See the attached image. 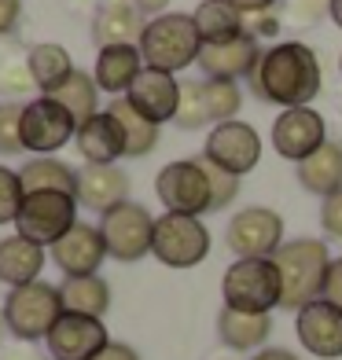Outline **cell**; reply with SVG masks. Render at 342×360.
<instances>
[{"label": "cell", "instance_id": "6da1fadb", "mask_svg": "<svg viewBox=\"0 0 342 360\" xmlns=\"http://www.w3.org/2000/svg\"><path fill=\"white\" fill-rule=\"evenodd\" d=\"M247 85L254 92V100L272 103L280 110L309 107L324 85L320 59L302 41H280V44L265 48V56L254 67V74L247 77Z\"/></svg>", "mask_w": 342, "mask_h": 360}, {"label": "cell", "instance_id": "7a4b0ae2", "mask_svg": "<svg viewBox=\"0 0 342 360\" xmlns=\"http://www.w3.org/2000/svg\"><path fill=\"white\" fill-rule=\"evenodd\" d=\"M276 269H280V280H284V302L280 309H291L298 313L309 302L320 298L324 290V276H328L331 265V250L324 239H287L280 250H276Z\"/></svg>", "mask_w": 342, "mask_h": 360}, {"label": "cell", "instance_id": "3957f363", "mask_svg": "<svg viewBox=\"0 0 342 360\" xmlns=\"http://www.w3.org/2000/svg\"><path fill=\"white\" fill-rule=\"evenodd\" d=\"M199 52H203V37L195 30V19L184 11H166L158 19H148V26H144V37H140L144 67L181 74L184 67L199 63Z\"/></svg>", "mask_w": 342, "mask_h": 360}, {"label": "cell", "instance_id": "277c9868", "mask_svg": "<svg viewBox=\"0 0 342 360\" xmlns=\"http://www.w3.org/2000/svg\"><path fill=\"white\" fill-rule=\"evenodd\" d=\"M221 298L239 313H269L284 302V280L272 257H236L221 276Z\"/></svg>", "mask_w": 342, "mask_h": 360}, {"label": "cell", "instance_id": "5b68a950", "mask_svg": "<svg viewBox=\"0 0 342 360\" xmlns=\"http://www.w3.org/2000/svg\"><path fill=\"white\" fill-rule=\"evenodd\" d=\"M59 316H63L59 287L44 283V280L11 287L4 294V323H8L11 338H19V342H44Z\"/></svg>", "mask_w": 342, "mask_h": 360}, {"label": "cell", "instance_id": "8992f818", "mask_svg": "<svg viewBox=\"0 0 342 360\" xmlns=\"http://www.w3.org/2000/svg\"><path fill=\"white\" fill-rule=\"evenodd\" d=\"M77 224V199L63 191H30L23 199L15 232L37 247L52 250L56 243Z\"/></svg>", "mask_w": 342, "mask_h": 360}, {"label": "cell", "instance_id": "52a82bcc", "mask_svg": "<svg viewBox=\"0 0 342 360\" xmlns=\"http://www.w3.org/2000/svg\"><path fill=\"white\" fill-rule=\"evenodd\" d=\"M100 236L107 243V257L122 261V265H133V261L151 254L155 217H151L148 206L129 199V202L107 210V214L100 217Z\"/></svg>", "mask_w": 342, "mask_h": 360}, {"label": "cell", "instance_id": "ba28073f", "mask_svg": "<svg viewBox=\"0 0 342 360\" xmlns=\"http://www.w3.org/2000/svg\"><path fill=\"white\" fill-rule=\"evenodd\" d=\"M155 195L166 206V214H184V217H203L210 214V180L199 158H177L162 166L155 176Z\"/></svg>", "mask_w": 342, "mask_h": 360}, {"label": "cell", "instance_id": "9c48e42d", "mask_svg": "<svg viewBox=\"0 0 342 360\" xmlns=\"http://www.w3.org/2000/svg\"><path fill=\"white\" fill-rule=\"evenodd\" d=\"M151 254L166 269H195L210 254V232L199 217L184 214H162L155 217V243Z\"/></svg>", "mask_w": 342, "mask_h": 360}, {"label": "cell", "instance_id": "30bf717a", "mask_svg": "<svg viewBox=\"0 0 342 360\" xmlns=\"http://www.w3.org/2000/svg\"><path fill=\"white\" fill-rule=\"evenodd\" d=\"M284 243V217L269 206L239 210L224 228V247L236 257H276Z\"/></svg>", "mask_w": 342, "mask_h": 360}, {"label": "cell", "instance_id": "8fae6325", "mask_svg": "<svg viewBox=\"0 0 342 360\" xmlns=\"http://www.w3.org/2000/svg\"><path fill=\"white\" fill-rule=\"evenodd\" d=\"M23 147L34 155H56L59 147H67L77 136V122L70 118V110L56 103L52 96H37L23 107Z\"/></svg>", "mask_w": 342, "mask_h": 360}, {"label": "cell", "instance_id": "7c38bea8", "mask_svg": "<svg viewBox=\"0 0 342 360\" xmlns=\"http://www.w3.org/2000/svg\"><path fill=\"white\" fill-rule=\"evenodd\" d=\"M203 158H210L214 166H221L243 180L262 162V133L251 122H239V118L221 122V125H214V133H206Z\"/></svg>", "mask_w": 342, "mask_h": 360}, {"label": "cell", "instance_id": "4fadbf2b", "mask_svg": "<svg viewBox=\"0 0 342 360\" xmlns=\"http://www.w3.org/2000/svg\"><path fill=\"white\" fill-rule=\"evenodd\" d=\"M328 143V122L324 114L313 110V107H291V110H280L272 122V147L276 155L287 158V162H305L313 151Z\"/></svg>", "mask_w": 342, "mask_h": 360}, {"label": "cell", "instance_id": "5bb4252c", "mask_svg": "<svg viewBox=\"0 0 342 360\" xmlns=\"http://www.w3.org/2000/svg\"><path fill=\"white\" fill-rule=\"evenodd\" d=\"M262 56V41H254L251 34H236L228 41H206L199 52V70L206 74V81H239L254 74Z\"/></svg>", "mask_w": 342, "mask_h": 360}, {"label": "cell", "instance_id": "9a60e30c", "mask_svg": "<svg viewBox=\"0 0 342 360\" xmlns=\"http://www.w3.org/2000/svg\"><path fill=\"white\" fill-rule=\"evenodd\" d=\"M110 342L103 320L96 316H77V313H63L56 327L48 331L44 346L52 360H92Z\"/></svg>", "mask_w": 342, "mask_h": 360}, {"label": "cell", "instance_id": "2e32d148", "mask_svg": "<svg viewBox=\"0 0 342 360\" xmlns=\"http://www.w3.org/2000/svg\"><path fill=\"white\" fill-rule=\"evenodd\" d=\"M295 335L309 356L320 360H338L342 356V309L331 302H309L305 309L295 313Z\"/></svg>", "mask_w": 342, "mask_h": 360}, {"label": "cell", "instance_id": "e0dca14e", "mask_svg": "<svg viewBox=\"0 0 342 360\" xmlns=\"http://www.w3.org/2000/svg\"><path fill=\"white\" fill-rule=\"evenodd\" d=\"M52 261L63 276H100V265L107 261V243L100 236V224L77 221L52 247Z\"/></svg>", "mask_w": 342, "mask_h": 360}, {"label": "cell", "instance_id": "ac0fdd59", "mask_svg": "<svg viewBox=\"0 0 342 360\" xmlns=\"http://www.w3.org/2000/svg\"><path fill=\"white\" fill-rule=\"evenodd\" d=\"M144 118L162 125V122H173L177 118V107H181V81L166 70H151L144 67V74L133 81V89L125 96Z\"/></svg>", "mask_w": 342, "mask_h": 360}, {"label": "cell", "instance_id": "d6986e66", "mask_svg": "<svg viewBox=\"0 0 342 360\" xmlns=\"http://www.w3.org/2000/svg\"><path fill=\"white\" fill-rule=\"evenodd\" d=\"M129 188L133 180L122 166H85L77 169V206L92 210V214H107V210L129 202Z\"/></svg>", "mask_w": 342, "mask_h": 360}, {"label": "cell", "instance_id": "ffe728a7", "mask_svg": "<svg viewBox=\"0 0 342 360\" xmlns=\"http://www.w3.org/2000/svg\"><path fill=\"white\" fill-rule=\"evenodd\" d=\"M148 19L133 8V0H103L92 15V44L96 48H118V44H137L144 37Z\"/></svg>", "mask_w": 342, "mask_h": 360}, {"label": "cell", "instance_id": "44dd1931", "mask_svg": "<svg viewBox=\"0 0 342 360\" xmlns=\"http://www.w3.org/2000/svg\"><path fill=\"white\" fill-rule=\"evenodd\" d=\"M74 143L77 155L85 158V166H114L118 158H125V136L110 110H100L96 118L81 122Z\"/></svg>", "mask_w": 342, "mask_h": 360}, {"label": "cell", "instance_id": "7402d4cb", "mask_svg": "<svg viewBox=\"0 0 342 360\" xmlns=\"http://www.w3.org/2000/svg\"><path fill=\"white\" fill-rule=\"evenodd\" d=\"M144 74V56L137 44H118V48H100V56H96V85H100V92L107 96H129V89H133V81Z\"/></svg>", "mask_w": 342, "mask_h": 360}, {"label": "cell", "instance_id": "603a6c76", "mask_svg": "<svg viewBox=\"0 0 342 360\" xmlns=\"http://www.w3.org/2000/svg\"><path fill=\"white\" fill-rule=\"evenodd\" d=\"M217 338L236 353H258L272 338V316L269 313H239V309H221L217 313Z\"/></svg>", "mask_w": 342, "mask_h": 360}, {"label": "cell", "instance_id": "cb8c5ba5", "mask_svg": "<svg viewBox=\"0 0 342 360\" xmlns=\"http://www.w3.org/2000/svg\"><path fill=\"white\" fill-rule=\"evenodd\" d=\"M44 247L23 239L19 232L0 239V283L11 287H26V283H37L41 280V269H44Z\"/></svg>", "mask_w": 342, "mask_h": 360}, {"label": "cell", "instance_id": "d4e9b609", "mask_svg": "<svg viewBox=\"0 0 342 360\" xmlns=\"http://www.w3.org/2000/svg\"><path fill=\"white\" fill-rule=\"evenodd\" d=\"M295 176H298L302 191L317 195V199H328V195L342 191V143L328 140L320 151H313L305 162H298Z\"/></svg>", "mask_w": 342, "mask_h": 360}, {"label": "cell", "instance_id": "484cf974", "mask_svg": "<svg viewBox=\"0 0 342 360\" xmlns=\"http://www.w3.org/2000/svg\"><path fill=\"white\" fill-rule=\"evenodd\" d=\"M26 67H30V74H34V85H37L41 96H56L74 77V70H77L70 52L63 44H56V41H41V44L30 48V52H26Z\"/></svg>", "mask_w": 342, "mask_h": 360}, {"label": "cell", "instance_id": "4316f807", "mask_svg": "<svg viewBox=\"0 0 342 360\" xmlns=\"http://www.w3.org/2000/svg\"><path fill=\"white\" fill-rule=\"evenodd\" d=\"M59 298H63V313L103 320L110 309V283L103 276H67L59 283Z\"/></svg>", "mask_w": 342, "mask_h": 360}, {"label": "cell", "instance_id": "83f0119b", "mask_svg": "<svg viewBox=\"0 0 342 360\" xmlns=\"http://www.w3.org/2000/svg\"><path fill=\"white\" fill-rule=\"evenodd\" d=\"M19 180H23L26 195L30 191H63V195H74L77 199V169H70L56 155H34L30 162H23Z\"/></svg>", "mask_w": 342, "mask_h": 360}, {"label": "cell", "instance_id": "f1b7e54d", "mask_svg": "<svg viewBox=\"0 0 342 360\" xmlns=\"http://www.w3.org/2000/svg\"><path fill=\"white\" fill-rule=\"evenodd\" d=\"M107 110L118 118L122 125V136H125V158H148L155 147H158V125L148 122L144 114L125 100V96H118V100H110Z\"/></svg>", "mask_w": 342, "mask_h": 360}, {"label": "cell", "instance_id": "f546056e", "mask_svg": "<svg viewBox=\"0 0 342 360\" xmlns=\"http://www.w3.org/2000/svg\"><path fill=\"white\" fill-rule=\"evenodd\" d=\"M191 19H195V30H199L203 44L206 41H228V37L243 34V11L232 0H203L191 11Z\"/></svg>", "mask_w": 342, "mask_h": 360}, {"label": "cell", "instance_id": "4dcf8cb0", "mask_svg": "<svg viewBox=\"0 0 342 360\" xmlns=\"http://www.w3.org/2000/svg\"><path fill=\"white\" fill-rule=\"evenodd\" d=\"M52 100L67 107L70 118L81 125V122H89V118H96V114H100V85H96L92 74L74 70V77L52 96Z\"/></svg>", "mask_w": 342, "mask_h": 360}, {"label": "cell", "instance_id": "1f68e13d", "mask_svg": "<svg viewBox=\"0 0 342 360\" xmlns=\"http://www.w3.org/2000/svg\"><path fill=\"white\" fill-rule=\"evenodd\" d=\"M210 107H206V85L203 81H181V107H177V118L173 125L177 129H203L210 125Z\"/></svg>", "mask_w": 342, "mask_h": 360}, {"label": "cell", "instance_id": "d6a6232c", "mask_svg": "<svg viewBox=\"0 0 342 360\" xmlns=\"http://www.w3.org/2000/svg\"><path fill=\"white\" fill-rule=\"evenodd\" d=\"M206 107H210V118H214V125L221 122H236V114L243 107V89L239 81H206Z\"/></svg>", "mask_w": 342, "mask_h": 360}, {"label": "cell", "instance_id": "836d02e7", "mask_svg": "<svg viewBox=\"0 0 342 360\" xmlns=\"http://www.w3.org/2000/svg\"><path fill=\"white\" fill-rule=\"evenodd\" d=\"M203 169H206V180H210V214H221L236 202L239 195V176H232L228 169L214 166L210 158H203Z\"/></svg>", "mask_w": 342, "mask_h": 360}, {"label": "cell", "instance_id": "e575fe53", "mask_svg": "<svg viewBox=\"0 0 342 360\" xmlns=\"http://www.w3.org/2000/svg\"><path fill=\"white\" fill-rule=\"evenodd\" d=\"M23 199H26V188L19 180V169L0 166V224H15V221H19Z\"/></svg>", "mask_w": 342, "mask_h": 360}, {"label": "cell", "instance_id": "d590c367", "mask_svg": "<svg viewBox=\"0 0 342 360\" xmlns=\"http://www.w3.org/2000/svg\"><path fill=\"white\" fill-rule=\"evenodd\" d=\"M23 107L26 103H0V155H23L26 147H23V133H19V122H23Z\"/></svg>", "mask_w": 342, "mask_h": 360}, {"label": "cell", "instance_id": "8d00e7d4", "mask_svg": "<svg viewBox=\"0 0 342 360\" xmlns=\"http://www.w3.org/2000/svg\"><path fill=\"white\" fill-rule=\"evenodd\" d=\"M30 89H37V85H34V74H30L26 59H11L0 67V92H4L8 100H19Z\"/></svg>", "mask_w": 342, "mask_h": 360}, {"label": "cell", "instance_id": "74e56055", "mask_svg": "<svg viewBox=\"0 0 342 360\" xmlns=\"http://www.w3.org/2000/svg\"><path fill=\"white\" fill-rule=\"evenodd\" d=\"M284 8H287V15H291V22L317 26L324 15L331 11V0H284Z\"/></svg>", "mask_w": 342, "mask_h": 360}, {"label": "cell", "instance_id": "f35d334b", "mask_svg": "<svg viewBox=\"0 0 342 360\" xmlns=\"http://www.w3.org/2000/svg\"><path fill=\"white\" fill-rule=\"evenodd\" d=\"M320 228H324V236L342 243V191L320 199Z\"/></svg>", "mask_w": 342, "mask_h": 360}, {"label": "cell", "instance_id": "ab89813d", "mask_svg": "<svg viewBox=\"0 0 342 360\" xmlns=\"http://www.w3.org/2000/svg\"><path fill=\"white\" fill-rule=\"evenodd\" d=\"M324 302H331L335 309H342V257H331L328 276H324V290H320Z\"/></svg>", "mask_w": 342, "mask_h": 360}, {"label": "cell", "instance_id": "60d3db41", "mask_svg": "<svg viewBox=\"0 0 342 360\" xmlns=\"http://www.w3.org/2000/svg\"><path fill=\"white\" fill-rule=\"evenodd\" d=\"M276 30H280V22H276L269 11H258V15H243V34H251L254 41H262V37H272Z\"/></svg>", "mask_w": 342, "mask_h": 360}, {"label": "cell", "instance_id": "b9f144b4", "mask_svg": "<svg viewBox=\"0 0 342 360\" xmlns=\"http://www.w3.org/2000/svg\"><path fill=\"white\" fill-rule=\"evenodd\" d=\"M23 19V0H0V37H8Z\"/></svg>", "mask_w": 342, "mask_h": 360}, {"label": "cell", "instance_id": "7bdbcfd3", "mask_svg": "<svg viewBox=\"0 0 342 360\" xmlns=\"http://www.w3.org/2000/svg\"><path fill=\"white\" fill-rule=\"evenodd\" d=\"M92 360H140V353L133 346H125V342H107V346L96 353Z\"/></svg>", "mask_w": 342, "mask_h": 360}, {"label": "cell", "instance_id": "ee69618b", "mask_svg": "<svg viewBox=\"0 0 342 360\" xmlns=\"http://www.w3.org/2000/svg\"><path fill=\"white\" fill-rule=\"evenodd\" d=\"M251 360H302L295 349H284V346H265V349H258Z\"/></svg>", "mask_w": 342, "mask_h": 360}, {"label": "cell", "instance_id": "f6af8a7d", "mask_svg": "<svg viewBox=\"0 0 342 360\" xmlns=\"http://www.w3.org/2000/svg\"><path fill=\"white\" fill-rule=\"evenodd\" d=\"M133 8L144 15V19H158V15H166V8H170V0H133Z\"/></svg>", "mask_w": 342, "mask_h": 360}, {"label": "cell", "instance_id": "bcb514c9", "mask_svg": "<svg viewBox=\"0 0 342 360\" xmlns=\"http://www.w3.org/2000/svg\"><path fill=\"white\" fill-rule=\"evenodd\" d=\"M232 4H236L243 15H258V11H272L280 0H232Z\"/></svg>", "mask_w": 342, "mask_h": 360}, {"label": "cell", "instance_id": "7dc6e473", "mask_svg": "<svg viewBox=\"0 0 342 360\" xmlns=\"http://www.w3.org/2000/svg\"><path fill=\"white\" fill-rule=\"evenodd\" d=\"M0 360H52V356H41V353H34V349H8Z\"/></svg>", "mask_w": 342, "mask_h": 360}, {"label": "cell", "instance_id": "c3c4849f", "mask_svg": "<svg viewBox=\"0 0 342 360\" xmlns=\"http://www.w3.org/2000/svg\"><path fill=\"white\" fill-rule=\"evenodd\" d=\"M328 15H331V22L342 30V0H331V11H328Z\"/></svg>", "mask_w": 342, "mask_h": 360}, {"label": "cell", "instance_id": "681fc988", "mask_svg": "<svg viewBox=\"0 0 342 360\" xmlns=\"http://www.w3.org/2000/svg\"><path fill=\"white\" fill-rule=\"evenodd\" d=\"M4 335H11V331H8V323H4V302H0V342H4Z\"/></svg>", "mask_w": 342, "mask_h": 360}, {"label": "cell", "instance_id": "f907efd6", "mask_svg": "<svg viewBox=\"0 0 342 360\" xmlns=\"http://www.w3.org/2000/svg\"><path fill=\"white\" fill-rule=\"evenodd\" d=\"M338 74H342V56H338Z\"/></svg>", "mask_w": 342, "mask_h": 360}]
</instances>
